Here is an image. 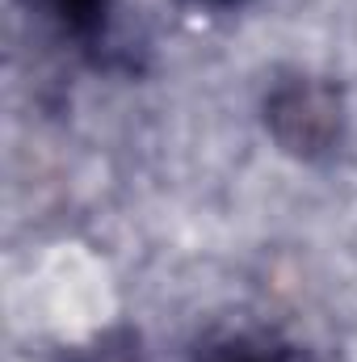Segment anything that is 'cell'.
I'll list each match as a JSON object with an SVG mask.
<instances>
[{
    "instance_id": "1",
    "label": "cell",
    "mask_w": 357,
    "mask_h": 362,
    "mask_svg": "<svg viewBox=\"0 0 357 362\" xmlns=\"http://www.w3.org/2000/svg\"><path fill=\"white\" fill-rule=\"evenodd\" d=\"M261 114H265V131L273 135V144L286 156L307 160V165L332 160L349 131L341 85L328 76L303 72V68L273 76L265 101H261Z\"/></svg>"
},
{
    "instance_id": "2",
    "label": "cell",
    "mask_w": 357,
    "mask_h": 362,
    "mask_svg": "<svg viewBox=\"0 0 357 362\" xmlns=\"http://www.w3.org/2000/svg\"><path fill=\"white\" fill-rule=\"evenodd\" d=\"M42 17L55 25L63 42H72L76 55H85L97 68H122L131 64L126 21L118 0H38Z\"/></svg>"
},
{
    "instance_id": "3",
    "label": "cell",
    "mask_w": 357,
    "mask_h": 362,
    "mask_svg": "<svg viewBox=\"0 0 357 362\" xmlns=\"http://www.w3.org/2000/svg\"><path fill=\"white\" fill-rule=\"evenodd\" d=\"M193 362H311L307 350L273 325H223L193 346Z\"/></svg>"
},
{
    "instance_id": "4",
    "label": "cell",
    "mask_w": 357,
    "mask_h": 362,
    "mask_svg": "<svg viewBox=\"0 0 357 362\" xmlns=\"http://www.w3.org/2000/svg\"><path fill=\"white\" fill-rule=\"evenodd\" d=\"M68 362H147V358H143L135 333H105V337H97L92 346L76 350Z\"/></svg>"
},
{
    "instance_id": "5",
    "label": "cell",
    "mask_w": 357,
    "mask_h": 362,
    "mask_svg": "<svg viewBox=\"0 0 357 362\" xmlns=\"http://www.w3.org/2000/svg\"><path fill=\"white\" fill-rule=\"evenodd\" d=\"M189 4H202V8H240L248 0H189Z\"/></svg>"
}]
</instances>
